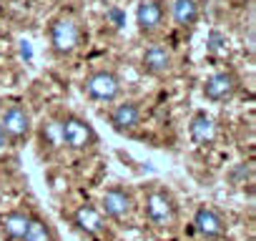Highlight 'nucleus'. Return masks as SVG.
Masks as SVG:
<instances>
[{
    "label": "nucleus",
    "mask_w": 256,
    "mask_h": 241,
    "mask_svg": "<svg viewBox=\"0 0 256 241\" xmlns=\"http://www.w3.org/2000/svg\"><path fill=\"white\" fill-rule=\"evenodd\" d=\"M80 43V28L70 16H60L50 26V46L58 56H70Z\"/></svg>",
    "instance_id": "1"
},
{
    "label": "nucleus",
    "mask_w": 256,
    "mask_h": 241,
    "mask_svg": "<svg viewBox=\"0 0 256 241\" xmlns=\"http://www.w3.org/2000/svg\"><path fill=\"white\" fill-rule=\"evenodd\" d=\"M96 131L86 124V120H80L78 116H68L63 124H60V144H66L68 148L73 151H86L96 144Z\"/></svg>",
    "instance_id": "2"
},
{
    "label": "nucleus",
    "mask_w": 256,
    "mask_h": 241,
    "mask_svg": "<svg viewBox=\"0 0 256 241\" xmlns=\"http://www.w3.org/2000/svg\"><path fill=\"white\" fill-rule=\"evenodd\" d=\"M83 90L88 93V98L93 100H100V103H110L118 98L120 93V78L110 70H96L86 78L83 83Z\"/></svg>",
    "instance_id": "3"
},
{
    "label": "nucleus",
    "mask_w": 256,
    "mask_h": 241,
    "mask_svg": "<svg viewBox=\"0 0 256 241\" xmlns=\"http://www.w3.org/2000/svg\"><path fill=\"white\" fill-rule=\"evenodd\" d=\"M146 216L156 226H168L176 218V206H174L171 196L164 194V191L148 194V198H146Z\"/></svg>",
    "instance_id": "4"
},
{
    "label": "nucleus",
    "mask_w": 256,
    "mask_h": 241,
    "mask_svg": "<svg viewBox=\"0 0 256 241\" xmlns=\"http://www.w3.org/2000/svg\"><path fill=\"white\" fill-rule=\"evenodd\" d=\"M236 88H238L236 76L228 73V70H221V73H214V76L206 78V83H204V96H206L208 100H214V103H221V100H228V98L236 93Z\"/></svg>",
    "instance_id": "5"
},
{
    "label": "nucleus",
    "mask_w": 256,
    "mask_h": 241,
    "mask_svg": "<svg viewBox=\"0 0 256 241\" xmlns=\"http://www.w3.org/2000/svg\"><path fill=\"white\" fill-rule=\"evenodd\" d=\"M0 126H3V131L10 141H23L30 134V116H28V110L23 106H10L3 113Z\"/></svg>",
    "instance_id": "6"
},
{
    "label": "nucleus",
    "mask_w": 256,
    "mask_h": 241,
    "mask_svg": "<svg viewBox=\"0 0 256 241\" xmlns=\"http://www.w3.org/2000/svg\"><path fill=\"white\" fill-rule=\"evenodd\" d=\"M194 226H196V231H198L201 236H206V238H218V236H224V231H226L224 218H221L214 208H208V206H201V208L194 214Z\"/></svg>",
    "instance_id": "7"
},
{
    "label": "nucleus",
    "mask_w": 256,
    "mask_h": 241,
    "mask_svg": "<svg viewBox=\"0 0 256 241\" xmlns=\"http://www.w3.org/2000/svg\"><path fill=\"white\" fill-rule=\"evenodd\" d=\"M136 23L141 33H154L164 23V3L158 0H144L136 10Z\"/></svg>",
    "instance_id": "8"
},
{
    "label": "nucleus",
    "mask_w": 256,
    "mask_h": 241,
    "mask_svg": "<svg viewBox=\"0 0 256 241\" xmlns=\"http://www.w3.org/2000/svg\"><path fill=\"white\" fill-rule=\"evenodd\" d=\"M138 124H141V110H138L136 103H120V106H116L113 113H110V126H113L118 134L134 131Z\"/></svg>",
    "instance_id": "9"
},
{
    "label": "nucleus",
    "mask_w": 256,
    "mask_h": 241,
    "mask_svg": "<svg viewBox=\"0 0 256 241\" xmlns=\"http://www.w3.org/2000/svg\"><path fill=\"white\" fill-rule=\"evenodd\" d=\"M100 208L110 218H123L128 211H131V196H128L123 188H108L100 198Z\"/></svg>",
    "instance_id": "10"
},
{
    "label": "nucleus",
    "mask_w": 256,
    "mask_h": 241,
    "mask_svg": "<svg viewBox=\"0 0 256 241\" xmlns=\"http://www.w3.org/2000/svg\"><path fill=\"white\" fill-rule=\"evenodd\" d=\"M188 134H191V141L198 144V146H208L214 138H216V124L208 113H196L191 118V126H188Z\"/></svg>",
    "instance_id": "11"
},
{
    "label": "nucleus",
    "mask_w": 256,
    "mask_h": 241,
    "mask_svg": "<svg viewBox=\"0 0 256 241\" xmlns=\"http://www.w3.org/2000/svg\"><path fill=\"white\" fill-rule=\"evenodd\" d=\"M171 68V50L166 46H151L144 53V70L151 76H161Z\"/></svg>",
    "instance_id": "12"
},
{
    "label": "nucleus",
    "mask_w": 256,
    "mask_h": 241,
    "mask_svg": "<svg viewBox=\"0 0 256 241\" xmlns=\"http://www.w3.org/2000/svg\"><path fill=\"white\" fill-rule=\"evenodd\" d=\"M73 221L80 231L86 234H100L106 228V221H103V214L93 206H80L76 214H73Z\"/></svg>",
    "instance_id": "13"
},
{
    "label": "nucleus",
    "mask_w": 256,
    "mask_h": 241,
    "mask_svg": "<svg viewBox=\"0 0 256 241\" xmlns=\"http://www.w3.org/2000/svg\"><path fill=\"white\" fill-rule=\"evenodd\" d=\"M171 18L178 28H191L198 20V3L196 0H171Z\"/></svg>",
    "instance_id": "14"
},
{
    "label": "nucleus",
    "mask_w": 256,
    "mask_h": 241,
    "mask_svg": "<svg viewBox=\"0 0 256 241\" xmlns=\"http://www.w3.org/2000/svg\"><path fill=\"white\" fill-rule=\"evenodd\" d=\"M30 218H33V216H28V214H23V211L8 214V216L3 218V231H6V236H8L10 241H20V238L26 236V231H28Z\"/></svg>",
    "instance_id": "15"
},
{
    "label": "nucleus",
    "mask_w": 256,
    "mask_h": 241,
    "mask_svg": "<svg viewBox=\"0 0 256 241\" xmlns=\"http://www.w3.org/2000/svg\"><path fill=\"white\" fill-rule=\"evenodd\" d=\"M20 241H56V238H53V231H50V226H48L46 221L30 218L28 231H26V236H23Z\"/></svg>",
    "instance_id": "16"
},
{
    "label": "nucleus",
    "mask_w": 256,
    "mask_h": 241,
    "mask_svg": "<svg viewBox=\"0 0 256 241\" xmlns=\"http://www.w3.org/2000/svg\"><path fill=\"white\" fill-rule=\"evenodd\" d=\"M224 48H226V38L218 30H211V36H208V50L211 53H224Z\"/></svg>",
    "instance_id": "17"
},
{
    "label": "nucleus",
    "mask_w": 256,
    "mask_h": 241,
    "mask_svg": "<svg viewBox=\"0 0 256 241\" xmlns=\"http://www.w3.org/2000/svg\"><path fill=\"white\" fill-rule=\"evenodd\" d=\"M6 144H8V136H6L3 126H0V148H6Z\"/></svg>",
    "instance_id": "18"
},
{
    "label": "nucleus",
    "mask_w": 256,
    "mask_h": 241,
    "mask_svg": "<svg viewBox=\"0 0 256 241\" xmlns=\"http://www.w3.org/2000/svg\"><path fill=\"white\" fill-rule=\"evenodd\" d=\"M0 33H3V26H0Z\"/></svg>",
    "instance_id": "19"
}]
</instances>
